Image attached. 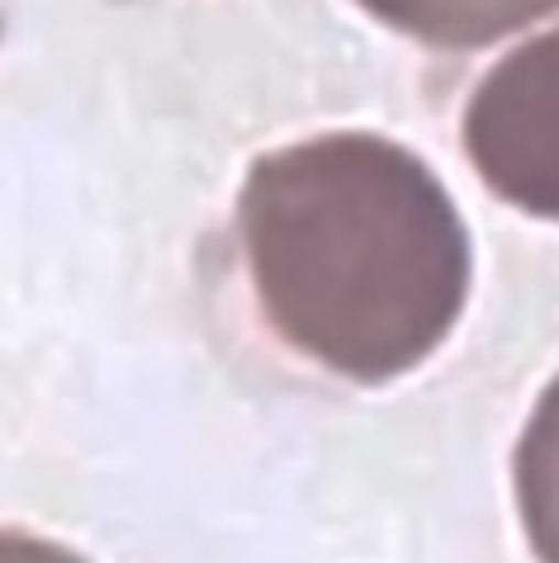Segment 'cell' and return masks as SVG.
<instances>
[{
	"instance_id": "6da1fadb",
	"label": "cell",
	"mask_w": 559,
	"mask_h": 563,
	"mask_svg": "<svg viewBox=\"0 0 559 563\" xmlns=\"http://www.w3.org/2000/svg\"><path fill=\"white\" fill-rule=\"evenodd\" d=\"M238 238L271 332L351 384L417 369L470 299L464 218L437 170L380 133L256 156Z\"/></svg>"
},
{
	"instance_id": "7a4b0ae2",
	"label": "cell",
	"mask_w": 559,
	"mask_h": 563,
	"mask_svg": "<svg viewBox=\"0 0 559 563\" xmlns=\"http://www.w3.org/2000/svg\"><path fill=\"white\" fill-rule=\"evenodd\" d=\"M464 152L498 199L559 223V24L507 53L474 86Z\"/></svg>"
},
{
	"instance_id": "3957f363",
	"label": "cell",
	"mask_w": 559,
	"mask_h": 563,
	"mask_svg": "<svg viewBox=\"0 0 559 563\" xmlns=\"http://www.w3.org/2000/svg\"><path fill=\"white\" fill-rule=\"evenodd\" d=\"M355 5L427 48L470 53L517 34L531 20H546L559 10V0H355Z\"/></svg>"
},
{
	"instance_id": "277c9868",
	"label": "cell",
	"mask_w": 559,
	"mask_h": 563,
	"mask_svg": "<svg viewBox=\"0 0 559 563\" xmlns=\"http://www.w3.org/2000/svg\"><path fill=\"white\" fill-rule=\"evenodd\" d=\"M512 488L531 554L540 563H559V374L536 398V412L517 441Z\"/></svg>"
},
{
	"instance_id": "5b68a950",
	"label": "cell",
	"mask_w": 559,
	"mask_h": 563,
	"mask_svg": "<svg viewBox=\"0 0 559 563\" xmlns=\"http://www.w3.org/2000/svg\"><path fill=\"white\" fill-rule=\"evenodd\" d=\"M0 563H81V559H72L53 540H29V536H20V530H10L6 550H0Z\"/></svg>"
}]
</instances>
